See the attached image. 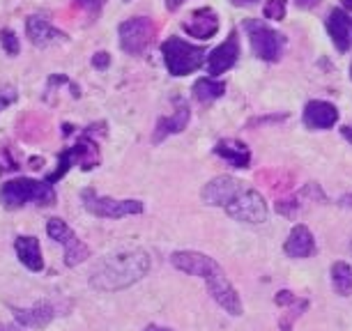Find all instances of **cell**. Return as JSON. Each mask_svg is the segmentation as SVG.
I'll return each instance as SVG.
<instances>
[{"label":"cell","instance_id":"cell-1","mask_svg":"<svg viewBox=\"0 0 352 331\" xmlns=\"http://www.w3.org/2000/svg\"><path fill=\"white\" fill-rule=\"evenodd\" d=\"M170 262H173V267L184 271V274L205 279L210 297L223 310H228L230 315L240 317L244 313V306H242V299H240V295H237V290L232 288V283L228 281L221 264L217 260H212L210 255L198 253V251H175V253L170 255Z\"/></svg>","mask_w":352,"mask_h":331},{"label":"cell","instance_id":"cell-2","mask_svg":"<svg viewBox=\"0 0 352 331\" xmlns=\"http://www.w3.org/2000/svg\"><path fill=\"white\" fill-rule=\"evenodd\" d=\"M150 271V258L145 251H118L104 258L90 276L92 288L102 293H118L134 286Z\"/></svg>","mask_w":352,"mask_h":331},{"label":"cell","instance_id":"cell-3","mask_svg":"<svg viewBox=\"0 0 352 331\" xmlns=\"http://www.w3.org/2000/svg\"><path fill=\"white\" fill-rule=\"evenodd\" d=\"M0 203L5 209H21L25 205L49 207L56 203L53 184L46 180H32V177H14L0 187Z\"/></svg>","mask_w":352,"mask_h":331},{"label":"cell","instance_id":"cell-4","mask_svg":"<svg viewBox=\"0 0 352 331\" xmlns=\"http://www.w3.org/2000/svg\"><path fill=\"white\" fill-rule=\"evenodd\" d=\"M162 53H164V62H166L168 74L187 76V74H194L196 69H201L208 51H205L203 46H194L189 42H184L180 37H168L162 44Z\"/></svg>","mask_w":352,"mask_h":331},{"label":"cell","instance_id":"cell-5","mask_svg":"<svg viewBox=\"0 0 352 331\" xmlns=\"http://www.w3.org/2000/svg\"><path fill=\"white\" fill-rule=\"evenodd\" d=\"M76 163L81 166L83 170H92L99 166V148H97V143L92 141V136L88 134V131H85V134L78 138L72 148L63 150L60 155H58V166H56L53 173L46 175V182L56 184L58 180H63V177L67 175Z\"/></svg>","mask_w":352,"mask_h":331},{"label":"cell","instance_id":"cell-6","mask_svg":"<svg viewBox=\"0 0 352 331\" xmlns=\"http://www.w3.org/2000/svg\"><path fill=\"white\" fill-rule=\"evenodd\" d=\"M223 209L228 216L242 223H263L270 212L265 198L254 187H247L244 182H240V187L230 196V201L223 205Z\"/></svg>","mask_w":352,"mask_h":331},{"label":"cell","instance_id":"cell-7","mask_svg":"<svg viewBox=\"0 0 352 331\" xmlns=\"http://www.w3.org/2000/svg\"><path fill=\"white\" fill-rule=\"evenodd\" d=\"M81 201H83V207L97 218H124V216H136L145 212V205L141 201H134V198H129V201H118V198L97 196L95 189H83Z\"/></svg>","mask_w":352,"mask_h":331},{"label":"cell","instance_id":"cell-8","mask_svg":"<svg viewBox=\"0 0 352 331\" xmlns=\"http://www.w3.org/2000/svg\"><path fill=\"white\" fill-rule=\"evenodd\" d=\"M244 28L249 32V39H251V49L261 60L265 62H276L283 53V46H285V37L281 32L272 30L267 23L258 21V19H249L244 21Z\"/></svg>","mask_w":352,"mask_h":331},{"label":"cell","instance_id":"cell-9","mask_svg":"<svg viewBox=\"0 0 352 331\" xmlns=\"http://www.w3.org/2000/svg\"><path fill=\"white\" fill-rule=\"evenodd\" d=\"M120 35V49L129 56H143L155 42V23L148 16H134L129 21L120 23L118 28Z\"/></svg>","mask_w":352,"mask_h":331},{"label":"cell","instance_id":"cell-10","mask_svg":"<svg viewBox=\"0 0 352 331\" xmlns=\"http://www.w3.org/2000/svg\"><path fill=\"white\" fill-rule=\"evenodd\" d=\"M46 235L65 249V264H67V267H76V264H81L83 260L90 258V249L78 240L76 233L63 221V218H58V216L49 218V221H46Z\"/></svg>","mask_w":352,"mask_h":331},{"label":"cell","instance_id":"cell-11","mask_svg":"<svg viewBox=\"0 0 352 331\" xmlns=\"http://www.w3.org/2000/svg\"><path fill=\"white\" fill-rule=\"evenodd\" d=\"M191 120V109L184 97H173V113L168 117H159L155 124V134H152V143H162L173 134H182Z\"/></svg>","mask_w":352,"mask_h":331},{"label":"cell","instance_id":"cell-12","mask_svg":"<svg viewBox=\"0 0 352 331\" xmlns=\"http://www.w3.org/2000/svg\"><path fill=\"white\" fill-rule=\"evenodd\" d=\"M25 35H28L30 44L37 46V49H46V46H53V44H60L67 39L63 30H58L49 19L44 16H30L25 21Z\"/></svg>","mask_w":352,"mask_h":331},{"label":"cell","instance_id":"cell-13","mask_svg":"<svg viewBox=\"0 0 352 331\" xmlns=\"http://www.w3.org/2000/svg\"><path fill=\"white\" fill-rule=\"evenodd\" d=\"M237 58H240V37H237V32L232 30L228 35V39H226L221 46H217V49L210 53L208 71L212 76L223 74V71H228L232 65L237 62Z\"/></svg>","mask_w":352,"mask_h":331},{"label":"cell","instance_id":"cell-14","mask_svg":"<svg viewBox=\"0 0 352 331\" xmlns=\"http://www.w3.org/2000/svg\"><path fill=\"white\" fill-rule=\"evenodd\" d=\"M338 122V111L334 104L314 99L304 106V124L309 129H329Z\"/></svg>","mask_w":352,"mask_h":331},{"label":"cell","instance_id":"cell-15","mask_svg":"<svg viewBox=\"0 0 352 331\" xmlns=\"http://www.w3.org/2000/svg\"><path fill=\"white\" fill-rule=\"evenodd\" d=\"M182 28L191 37L210 39V37H214L219 30V16L214 14V10H210V8L196 10L194 14L182 23Z\"/></svg>","mask_w":352,"mask_h":331},{"label":"cell","instance_id":"cell-16","mask_svg":"<svg viewBox=\"0 0 352 331\" xmlns=\"http://www.w3.org/2000/svg\"><path fill=\"white\" fill-rule=\"evenodd\" d=\"M14 253L19 258V262H21L28 271H42L44 269L42 247H39L37 237L19 235L14 240Z\"/></svg>","mask_w":352,"mask_h":331},{"label":"cell","instance_id":"cell-17","mask_svg":"<svg viewBox=\"0 0 352 331\" xmlns=\"http://www.w3.org/2000/svg\"><path fill=\"white\" fill-rule=\"evenodd\" d=\"M56 315H58L56 306L49 301L35 304V306H30V308H14V320L21 324V327H28V329H42Z\"/></svg>","mask_w":352,"mask_h":331},{"label":"cell","instance_id":"cell-18","mask_svg":"<svg viewBox=\"0 0 352 331\" xmlns=\"http://www.w3.org/2000/svg\"><path fill=\"white\" fill-rule=\"evenodd\" d=\"M283 251L288 253L290 258H311L316 253V240H314V233L307 228V226H295L290 230L288 240L283 244Z\"/></svg>","mask_w":352,"mask_h":331},{"label":"cell","instance_id":"cell-19","mask_svg":"<svg viewBox=\"0 0 352 331\" xmlns=\"http://www.w3.org/2000/svg\"><path fill=\"white\" fill-rule=\"evenodd\" d=\"M214 155L226 159L235 168H249L251 163V150L242 141H235V138H221L214 145Z\"/></svg>","mask_w":352,"mask_h":331},{"label":"cell","instance_id":"cell-20","mask_svg":"<svg viewBox=\"0 0 352 331\" xmlns=\"http://www.w3.org/2000/svg\"><path fill=\"white\" fill-rule=\"evenodd\" d=\"M331 42L341 53L350 49V19L345 14V10H331L329 19L324 21Z\"/></svg>","mask_w":352,"mask_h":331},{"label":"cell","instance_id":"cell-21","mask_svg":"<svg viewBox=\"0 0 352 331\" xmlns=\"http://www.w3.org/2000/svg\"><path fill=\"white\" fill-rule=\"evenodd\" d=\"M223 92H226V83L217 81V78H198L194 83V97L201 104L214 102V99L223 97Z\"/></svg>","mask_w":352,"mask_h":331},{"label":"cell","instance_id":"cell-22","mask_svg":"<svg viewBox=\"0 0 352 331\" xmlns=\"http://www.w3.org/2000/svg\"><path fill=\"white\" fill-rule=\"evenodd\" d=\"M331 286L341 297L352 295V264L343 260L331 264Z\"/></svg>","mask_w":352,"mask_h":331},{"label":"cell","instance_id":"cell-23","mask_svg":"<svg viewBox=\"0 0 352 331\" xmlns=\"http://www.w3.org/2000/svg\"><path fill=\"white\" fill-rule=\"evenodd\" d=\"M0 46H3V51L8 53V56H12V58H16L19 53H21V44H19L16 32L12 28L0 30Z\"/></svg>","mask_w":352,"mask_h":331},{"label":"cell","instance_id":"cell-24","mask_svg":"<svg viewBox=\"0 0 352 331\" xmlns=\"http://www.w3.org/2000/svg\"><path fill=\"white\" fill-rule=\"evenodd\" d=\"M265 19H272V21H281L285 16V0H267L263 8Z\"/></svg>","mask_w":352,"mask_h":331},{"label":"cell","instance_id":"cell-25","mask_svg":"<svg viewBox=\"0 0 352 331\" xmlns=\"http://www.w3.org/2000/svg\"><path fill=\"white\" fill-rule=\"evenodd\" d=\"M19 99V92L16 88H12V85H3L0 88V113H3L8 106H12Z\"/></svg>","mask_w":352,"mask_h":331},{"label":"cell","instance_id":"cell-26","mask_svg":"<svg viewBox=\"0 0 352 331\" xmlns=\"http://www.w3.org/2000/svg\"><path fill=\"white\" fill-rule=\"evenodd\" d=\"M104 3H106V0H76L78 8L88 10L90 14H99V10L104 8Z\"/></svg>","mask_w":352,"mask_h":331},{"label":"cell","instance_id":"cell-27","mask_svg":"<svg viewBox=\"0 0 352 331\" xmlns=\"http://www.w3.org/2000/svg\"><path fill=\"white\" fill-rule=\"evenodd\" d=\"M109 65H111V56H109V53H104V51L95 53V58H92V67L102 71V69L109 67Z\"/></svg>","mask_w":352,"mask_h":331},{"label":"cell","instance_id":"cell-28","mask_svg":"<svg viewBox=\"0 0 352 331\" xmlns=\"http://www.w3.org/2000/svg\"><path fill=\"white\" fill-rule=\"evenodd\" d=\"M295 5L300 10H314V8L320 5V0H295Z\"/></svg>","mask_w":352,"mask_h":331},{"label":"cell","instance_id":"cell-29","mask_svg":"<svg viewBox=\"0 0 352 331\" xmlns=\"http://www.w3.org/2000/svg\"><path fill=\"white\" fill-rule=\"evenodd\" d=\"M182 3H184V0H166V8H168L170 12H175V10H180Z\"/></svg>","mask_w":352,"mask_h":331},{"label":"cell","instance_id":"cell-30","mask_svg":"<svg viewBox=\"0 0 352 331\" xmlns=\"http://www.w3.org/2000/svg\"><path fill=\"white\" fill-rule=\"evenodd\" d=\"M145 331H173L170 327H157V324H148Z\"/></svg>","mask_w":352,"mask_h":331},{"label":"cell","instance_id":"cell-31","mask_svg":"<svg viewBox=\"0 0 352 331\" xmlns=\"http://www.w3.org/2000/svg\"><path fill=\"white\" fill-rule=\"evenodd\" d=\"M232 5H237V8H244V5H254L256 0H230Z\"/></svg>","mask_w":352,"mask_h":331},{"label":"cell","instance_id":"cell-32","mask_svg":"<svg viewBox=\"0 0 352 331\" xmlns=\"http://www.w3.org/2000/svg\"><path fill=\"white\" fill-rule=\"evenodd\" d=\"M341 134H343L345 141H350V143H352V127H343V129H341Z\"/></svg>","mask_w":352,"mask_h":331},{"label":"cell","instance_id":"cell-33","mask_svg":"<svg viewBox=\"0 0 352 331\" xmlns=\"http://www.w3.org/2000/svg\"><path fill=\"white\" fill-rule=\"evenodd\" d=\"M341 3H343V10L345 12H352V0H341Z\"/></svg>","mask_w":352,"mask_h":331},{"label":"cell","instance_id":"cell-34","mask_svg":"<svg viewBox=\"0 0 352 331\" xmlns=\"http://www.w3.org/2000/svg\"><path fill=\"white\" fill-rule=\"evenodd\" d=\"M350 74H352V67H350Z\"/></svg>","mask_w":352,"mask_h":331},{"label":"cell","instance_id":"cell-35","mask_svg":"<svg viewBox=\"0 0 352 331\" xmlns=\"http://www.w3.org/2000/svg\"><path fill=\"white\" fill-rule=\"evenodd\" d=\"M350 251H352V247H350Z\"/></svg>","mask_w":352,"mask_h":331}]
</instances>
